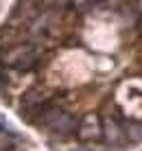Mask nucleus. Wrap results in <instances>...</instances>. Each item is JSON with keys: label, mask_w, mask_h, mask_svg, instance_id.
<instances>
[{"label": "nucleus", "mask_w": 142, "mask_h": 151, "mask_svg": "<svg viewBox=\"0 0 142 151\" xmlns=\"http://www.w3.org/2000/svg\"><path fill=\"white\" fill-rule=\"evenodd\" d=\"M127 134H129V140H136V142L142 140V127L140 125H131V127L127 129Z\"/></svg>", "instance_id": "4"}, {"label": "nucleus", "mask_w": 142, "mask_h": 151, "mask_svg": "<svg viewBox=\"0 0 142 151\" xmlns=\"http://www.w3.org/2000/svg\"><path fill=\"white\" fill-rule=\"evenodd\" d=\"M48 99H46V94L42 90H37V88H33V90H29L24 94V99H22V114L26 112L29 114L31 110H37V107L42 105V103H46Z\"/></svg>", "instance_id": "2"}, {"label": "nucleus", "mask_w": 142, "mask_h": 151, "mask_svg": "<svg viewBox=\"0 0 142 151\" xmlns=\"http://www.w3.org/2000/svg\"><path fill=\"white\" fill-rule=\"evenodd\" d=\"M103 134H105V138H107L112 145L120 142V127H118V123L114 121L112 116H105V121H103Z\"/></svg>", "instance_id": "3"}, {"label": "nucleus", "mask_w": 142, "mask_h": 151, "mask_svg": "<svg viewBox=\"0 0 142 151\" xmlns=\"http://www.w3.org/2000/svg\"><path fill=\"white\" fill-rule=\"evenodd\" d=\"M101 134H103V129H101V125H98L96 114H87V116L83 118L81 129H79V136L83 140H94V138L101 136Z\"/></svg>", "instance_id": "1"}, {"label": "nucleus", "mask_w": 142, "mask_h": 151, "mask_svg": "<svg viewBox=\"0 0 142 151\" xmlns=\"http://www.w3.org/2000/svg\"><path fill=\"white\" fill-rule=\"evenodd\" d=\"M77 151H83V149H77Z\"/></svg>", "instance_id": "6"}, {"label": "nucleus", "mask_w": 142, "mask_h": 151, "mask_svg": "<svg viewBox=\"0 0 142 151\" xmlns=\"http://www.w3.org/2000/svg\"><path fill=\"white\" fill-rule=\"evenodd\" d=\"M7 149H11V142L7 140L4 134H0V151H7Z\"/></svg>", "instance_id": "5"}]
</instances>
